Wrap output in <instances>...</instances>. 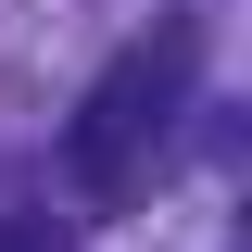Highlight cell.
<instances>
[{
	"label": "cell",
	"instance_id": "obj_2",
	"mask_svg": "<svg viewBox=\"0 0 252 252\" xmlns=\"http://www.w3.org/2000/svg\"><path fill=\"white\" fill-rule=\"evenodd\" d=\"M0 252H76V240H63L51 215H0Z\"/></svg>",
	"mask_w": 252,
	"mask_h": 252
},
{
	"label": "cell",
	"instance_id": "obj_1",
	"mask_svg": "<svg viewBox=\"0 0 252 252\" xmlns=\"http://www.w3.org/2000/svg\"><path fill=\"white\" fill-rule=\"evenodd\" d=\"M189 76H202V26H189V13H164L152 38H126L89 76L76 126H63V177L89 189V202H139V177L164 164V139H177V114H189Z\"/></svg>",
	"mask_w": 252,
	"mask_h": 252
}]
</instances>
